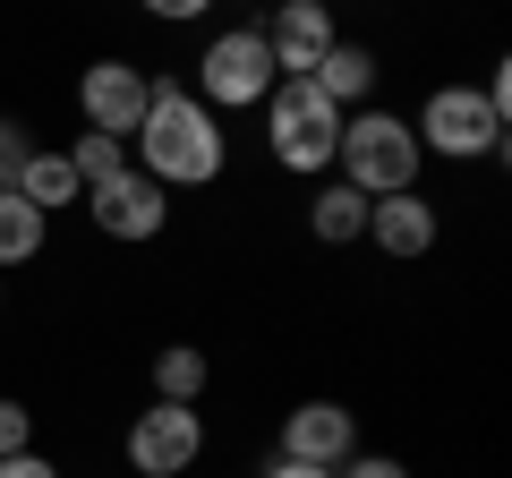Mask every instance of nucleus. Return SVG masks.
<instances>
[{
    "mask_svg": "<svg viewBox=\"0 0 512 478\" xmlns=\"http://www.w3.org/2000/svg\"><path fill=\"white\" fill-rule=\"evenodd\" d=\"M222 163H231L222 120L180 86V77H154L146 120H137V171H146V180H163V188H214Z\"/></svg>",
    "mask_w": 512,
    "mask_h": 478,
    "instance_id": "nucleus-1",
    "label": "nucleus"
},
{
    "mask_svg": "<svg viewBox=\"0 0 512 478\" xmlns=\"http://www.w3.org/2000/svg\"><path fill=\"white\" fill-rule=\"evenodd\" d=\"M333 163H342V180L359 188V197H393V188H419V137H410L402 111H342V146H333Z\"/></svg>",
    "mask_w": 512,
    "mask_h": 478,
    "instance_id": "nucleus-2",
    "label": "nucleus"
},
{
    "mask_svg": "<svg viewBox=\"0 0 512 478\" xmlns=\"http://www.w3.org/2000/svg\"><path fill=\"white\" fill-rule=\"evenodd\" d=\"M504 120L512 111H495L478 86H436L419 103V120H410V137H419V154H444V163H495Z\"/></svg>",
    "mask_w": 512,
    "mask_h": 478,
    "instance_id": "nucleus-3",
    "label": "nucleus"
},
{
    "mask_svg": "<svg viewBox=\"0 0 512 478\" xmlns=\"http://www.w3.org/2000/svg\"><path fill=\"white\" fill-rule=\"evenodd\" d=\"M265 137H274V163L282 171H325L333 146H342V103H325V94L308 86V77H282L274 94H265Z\"/></svg>",
    "mask_w": 512,
    "mask_h": 478,
    "instance_id": "nucleus-4",
    "label": "nucleus"
},
{
    "mask_svg": "<svg viewBox=\"0 0 512 478\" xmlns=\"http://www.w3.org/2000/svg\"><path fill=\"white\" fill-rule=\"evenodd\" d=\"M274 86H282V77H274V52H265V35H256V26H231V35L205 43L197 86H188V94H197L205 111H256Z\"/></svg>",
    "mask_w": 512,
    "mask_h": 478,
    "instance_id": "nucleus-5",
    "label": "nucleus"
},
{
    "mask_svg": "<svg viewBox=\"0 0 512 478\" xmlns=\"http://www.w3.org/2000/svg\"><path fill=\"white\" fill-rule=\"evenodd\" d=\"M120 453H128V470H137V478H188V470H197V453H205L197 402H146L137 419H128Z\"/></svg>",
    "mask_w": 512,
    "mask_h": 478,
    "instance_id": "nucleus-6",
    "label": "nucleus"
},
{
    "mask_svg": "<svg viewBox=\"0 0 512 478\" xmlns=\"http://www.w3.org/2000/svg\"><path fill=\"white\" fill-rule=\"evenodd\" d=\"M146 94H154V69H137V60H86V77H77V111H86V129L103 137H137V120H146Z\"/></svg>",
    "mask_w": 512,
    "mask_h": 478,
    "instance_id": "nucleus-7",
    "label": "nucleus"
},
{
    "mask_svg": "<svg viewBox=\"0 0 512 478\" xmlns=\"http://www.w3.org/2000/svg\"><path fill=\"white\" fill-rule=\"evenodd\" d=\"M86 214H94V231H103V239H154V231L171 222V188L146 180V171L128 163L120 180L86 188Z\"/></svg>",
    "mask_w": 512,
    "mask_h": 478,
    "instance_id": "nucleus-8",
    "label": "nucleus"
},
{
    "mask_svg": "<svg viewBox=\"0 0 512 478\" xmlns=\"http://www.w3.org/2000/svg\"><path fill=\"white\" fill-rule=\"evenodd\" d=\"M282 461H308V470H342L350 453H359V410L342 402H299L291 419H282Z\"/></svg>",
    "mask_w": 512,
    "mask_h": 478,
    "instance_id": "nucleus-9",
    "label": "nucleus"
},
{
    "mask_svg": "<svg viewBox=\"0 0 512 478\" xmlns=\"http://www.w3.org/2000/svg\"><path fill=\"white\" fill-rule=\"evenodd\" d=\"M342 43V26H333V0H282L274 26H265V52H274V77H308L316 60Z\"/></svg>",
    "mask_w": 512,
    "mask_h": 478,
    "instance_id": "nucleus-10",
    "label": "nucleus"
},
{
    "mask_svg": "<svg viewBox=\"0 0 512 478\" xmlns=\"http://www.w3.org/2000/svg\"><path fill=\"white\" fill-rule=\"evenodd\" d=\"M436 197H419V188H393V197H367V239H376L384 257H427L436 248Z\"/></svg>",
    "mask_w": 512,
    "mask_h": 478,
    "instance_id": "nucleus-11",
    "label": "nucleus"
},
{
    "mask_svg": "<svg viewBox=\"0 0 512 478\" xmlns=\"http://www.w3.org/2000/svg\"><path fill=\"white\" fill-rule=\"evenodd\" d=\"M376 77H384V69H376V52H367V43H333V52L316 60V69H308V86L325 94V103L359 111L367 94H376Z\"/></svg>",
    "mask_w": 512,
    "mask_h": 478,
    "instance_id": "nucleus-12",
    "label": "nucleus"
},
{
    "mask_svg": "<svg viewBox=\"0 0 512 478\" xmlns=\"http://www.w3.org/2000/svg\"><path fill=\"white\" fill-rule=\"evenodd\" d=\"M18 197H26V205H43V214H60V205L86 197V180H77L69 146H26V163H18Z\"/></svg>",
    "mask_w": 512,
    "mask_h": 478,
    "instance_id": "nucleus-13",
    "label": "nucleus"
},
{
    "mask_svg": "<svg viewBox=\"0 0 512 478\" xmlns=\"http://www.w3.org/2000/svg\"><path fill=\"white\" fill-rule=\"evenodd\" d=\"M308 231L325 239V248H350V239H367V197L350 180H325L316 188V205H308Z\"/></svg>",
    "mask_w": 512,
    "mask_h": 478,
    "instance_id": "nucleus-14",
    "label": "nucleus"
},
{
    "mask_svg": "<svg viewBox=\"0 0 512 478\" xmlns=\"http://www.w3.org/2000/svg\"><path fill=\"white\" fill-rule=\"evenodd\" d=\"M43 239H52V214H43V205H26L18 188H9V197H0V265H35Z\"/></svg>",
    "mask_w": 512,
    "mask_h": 478,
    "instance_id": "nucleus-15",
    "label": "nucleus"
},
{
    "mask_svg": "<svg viewBox=\"0 0 512 478\" xmlns=\"http://www.w3.org/2000/svg\"><path fill=\"white\" fill-rule=\"evenodd\" d=\"M197 393H205V350L197 342L154 350V402H197Z\"/></svg>",
    "mask_w": 512,
    "mask_h": 478,
    "instance_id": "nucleus-16",
    "label": "nucleus"
},
{
    "mask_svg": "<svg viewBox=\"0 0 512 478\" xmlns=\"http://www.w3.org/2000/svg\"><path fill=\"white\" fill-rule=\"evenodd\" d=\"M69 163H77V180H86V188H103V180H120V171H128V146H120V137H103V129H86L69 146Z\"/></svg>",
    "mask_w": 512,
    "mask_h": 478,
    "instance_id": "nucleus-17",
    "label": "nucleus"
},
{
    "mask_svg": "<svg viewBox=\"0 0 512 478\" xmlns=\"http://www.w3.org/2000/svg\"><path fill=\"white\" fill-rule=\"evenodd\" d=\"M9 453H35V410L0 393V461H9Z\"/></svg>",
    "mask_w": 512,
    "mask_h": 478,
    "instance_id": "nucleus-18",
    "label": "nucleus"
},
{
    "mask_svg": "<svg viewBox=\"0 0 512 478\" xmlns=\"http://www.w3.org/2000/svg\"><path fill=\"white\" fill-rule=\"evenodd\" d=\"M26 146H35V137H26L18 120H9V111H0V197H9V188H18V163H26Z\"/></svg>",
    "mask_w": 512,
    "mask_h": 478,
    "instance_id": "nucleus-19",
    "label": "nucleus"
},
{
    "mask_svg": "<svg viewBox=\"0 0 512 478\" xmlns=\"http://www.w3.org/2000/svg\"><path fill=\"white\" fill-rule=\"evenodd\" d=\"M333 478H410V461H393V453H350Z\"/></svg>",
    "mask_w": 512,
    "mask_h": 478,
    "instance_id": "nucleus-20",
    "label": "nucleus"
},
{
    "mask_svg": "<svg viewBox=\"0 0 512 478\" xmlns=\"http://www.w3.org/2000/svg\"><path fill=\"white\" fill-rule=\"evenodd\" d=\"M214 0H146V18H163V26H188V18H205Z\"/></svg>",
    "mask_w": 512,
    "mask_h": 478,
    "instance_id": "nucleus-21",
    "label": "nucleus"
},
{
    "mask_svg": "<svg viewBox=\"0 0 512 478\" xmlns=\"http://www.w3.org/2000/svg\"><path fill=\"white\" fill-rule=\"evenodd\" d=\"M0 478H60V470L43 453H9V461H0Z\"/></svg>",
    "mask_w": 512,
    "mask_h": 478,
    "instance_id": "nucleus-22",
    "label": "nucleus"
},
{
    "mask_svg": "<svg viewBox=\"0 0 512 478\" xmlns=\"http://www.w3.org/2000/svg\"><path fill=\"white\" fill-rule=\"evenodd\" d=\"M265 478H333V470H308V461H282L274 453V461H265Z\"/></svg>",
    "mask_w": 512,
    "mask_h": 478,
    "instance_id": "nucleus-23",
    "label": "nucleus"
}]
</instances>
